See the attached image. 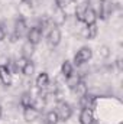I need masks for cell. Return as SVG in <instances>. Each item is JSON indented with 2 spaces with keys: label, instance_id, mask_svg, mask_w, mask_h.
<instances>
[{
  "label": "cell",
  "instance_id": "cell-1",
  "mask_svg": "<svg viewBox=\"0 0 123 124\" xmlns=\"http://www.w3.org/2000/svg\"><path fill=\"white\" fill-rule=\"evenodd\" d=\"M55 113H57V116H58V120L61 121V123H67L71 117H72V107L67 102V101H64V100H60V101H57L55 102V110H54Z\"/></svg>",
  "mask_w": 123,
  "mask_h": 124
},
{
  "label": "cell",
  "instance_id": "cell-2",
  "mask_svg": "<svg viewBox=\"0 0 123 124\" xmlns=\"http://www.w3.org/2000/svg\"><path fill=\"white\" fill-rule=\"evenodd\" d=\"M91 58H93V49L90 46H83V48H80L77 51V54L74 55V59L71 62L75 66H81V65L87 63Z\"/></svg>",
  "mask_w": 123,
  "mask_h": 124
},
{
  "label": "cell",
  "instance_id": "cell-3",
  "mask_svg": "<svg viewBox=\"0 0 123 124\" xmlns=\"http://www.w3.org/2000/svg\"><path fill=\"white\" fill-rule=\"evenodd\" d=\"M114 10V3L113 0H100L98 1V12H97V19L100 20H107Z\"/></svg>",
  "mask_w": 123,
  "mask_h": 124
},
{
  "label": "cell",
  "instance_id": "cell-4",
  "mask_svg": "<svg viewBox=\"0 0 123 124\" xmlns=\"http://www.w3.org/2000/svg\"><path fill=\"white\" fill-rule=\"evenodd\" d=\"M28 31H29V28H28V23H26L25 17L19 16L15 22V28H13V33H12V42H16L18 39L25 38Z\"/></svg>",
  "mask_w": 123,
  "mask_h": 124
},
{
  "label": "cell",
  "instance_id": "cell-5",
  "mask_svg": "<svg viewBox=\"0 0 123 124\" xmlns=\"http://www.w3.org/2000/svg\"><path fill=\"white\" fill-rule=\"evenodd\" d=\"M25 38H26V42H29L31 45L36 46L38 43H41V40L44 38V31L38 25L36 26H32V28H29V31H28Z\"/></svg>",
  "mask_w": 123,
  "mask_h": 124
},
{
  "label": "cell",
  "instance_id": "cell-6",
  "mask_svg": "<svg viewBox=\"0 0 123 124\" xmlns=\"http://www.w3.org/2000/svg\"><path fill=\"white\" fill-rule=\"evenodd\" d=\"M61 39H62V33H61V29L55 25V26H52L48 33H46V40H48V43H49V46L51 48H57L60 43H61Z\"/></svg>",
  "mask_w": 123,
  "mask_h": 124
},
{
  "label": "cell",
  "instance_id": "cell-7",
  "mask_svg": "<svg viewBox=\"0 0 123 124\" xmlns=\"http://www.w3.org/2000/svg\"><path fill=\"white\" fill-rule=\"evenodd\" d=\"M41 116V111L36 105H32L28 108H23V120L26 123H33L35 120H38Z\"/></svg>",
  "mask_w": 123,
  "mask_h": 124
},
{
  "label": "cell",
  "instance_id": "cell-8",
  "mask_svg": "<svg viewBox=\"0 0 123 124\" xmlns=\"http://www.w3.org/2000/svg\"><path fill=\"white\" fill-rule=\"evenodd\" d=\"M0 82L4 87H10L13 84V74L6 65H0Z\"/></svg>",
  "mask_w": 123,
  "mask_h": 124
},
{
  "label": "cell",
  "instance_id": "cell-9",
  "mask_svg": "<svg viewBox=\"0 0 123 124\" xmlns=\"http://www.w3.org/2000/svg\"><path fill=\"white\" fill-rule=\"evenodd\" d=\"M83 23L86 26H91L97 23V12L93 9L91 6H87L84 10V16H83Z\"/></svg>",
  "mask_w": 123,
  "mask_h": 124
},
{
  "label": "cell",
  "instance_id": "cell-10",
  "mask_svg": "<svg viewBox=\"0 0 123 124\" xmlns=\"http://www.w3.org/2000/svg\"><path fill=\"white\" fill-rule=\"evenodd\" d=\"M80 124H94V110L93 108H81L78 116Z\"/></svg>",
  "mask_w": 123,
  "mask_h": 124
},
{
  "label": "cell",
  "instance_id": "cell-11",
  "mask_svg": "<svg viewBox=\"0 0 123 124\" xmlns=\"http://www.w3.org/2000/svg\"><path fill=\"white\" fill-rule=\"evenodd\" d=\"M49 82H51L49 75H48V72H45V71H42L41 74H38V77H36V79H35V85H36L38 90H46V87L49 85Z\"/></svg>",
  "mask_w": 123,
  "mask_h": 124
},
{
  "label": "cell",
  "instance_id": "cell-12",
  "mask_svg": "<svg viewBox=\"0 0 123 124\" xmlns=\"http://www.w3.org/2000/svg\"><path fill=\"white\" fill-rule=\"evenodd\" d=\"M78 104L81 108H93L94 110V105H96V97L90 95V94H86L84 97L78 98Z\"/></svg>",
  "mask_w": 123,
  "mask_h": 124
},
{
  "label": "cell",
  "instance_id": "cell-13",
  "mask_svg": "<svg viewBox=\"0 0 123 124\" xmlns=\"http://www.w3.org/2000/svg\"><path fill=\"white\" fill-rule=\"evenodd\" d=\"M19 104H20L22 108H28V107L35 105V98H33V95H32L31 91H25V93L20 95Z\"/></svg>",
  "mask_w": 123,
  "mask_h": 124
},
{
  "label": "cell",
  "instance_id": "cell-14",
  "mask_svg": "<svg viewBox=\"0 0 123 124\" xmlns=\"http://www.w3.org/2000/svg\"><path fill=\"white\" fill-rule=\"evenodd\" d=\"M81 79H84V78L81 77V74H78V72H77V74H75V72H72L68 78H65V84H67L68 90H71V91H72V90L75 88V85H77Z\"/></svg>",
  "mask_w": 123,
  "mask_h": 124
},
{
  "label": "cell",
  "instance_id": "cell-15",
  "mask_svg": "<svg viewBox=\"0 0 123 124\" xmlns=\"http://www.w3.org/2000/svg\"><path fill=\"white\" fill-rule=\"evenodd\" d=\"M72 93L75 94L78 98H81V97H84L86 94H88V87H87V82H86L84 79H81V81L75 85V88L72 90Z\"/></svg>",
  "mask_w": 123,
  "mask_h": 124
},
{
  "label": "cell",
  "instance_id": "cell-16",
  "mask_svg": "<svg viewBox=\"0 0 123 124\" xmlns=\"http://www.w3.org/2000/svg\"><path fill=\"white\" fill-rule=\"evenodd\" d=\"M74 72V65H72V62L68 61V59H65V61L61 63V74L64 78H68L71 74Z\"/></svg>",
  "mask_w": 123,
  "mask_h": 124
},
{
  "label": "cell",
  "instance_id": "cell-17",
  "mask_svg": "<svg viewBox=\"0 0 123 124\" xmlns=\"http://www.w3.org/2000/svg\"><path fill=\"white\" fill-rule=\"evenodd\" d=\"M20 72L25 75V77H33V74H35V63L32 62V59H28V61L25 62V65L22 66V69H20Z\"/></svg>",
  "mask_w": 123,
  "mask_h": 124
},
{
  "label": "cell",
  "instance_id": "cell-18",
  "mask_svg": "<svg viewBox=\"0 0 123 124\" xmlns=\"http://www.w3.org/2000/svg\"><path fill=\"white\" fill-rule=\"evenodd\" d=\"M33 52H35V46L31 45L29 42H25L23 46H22V56L26 58V59H31L32 55H33Z\"/></svg>",
  "mask_w": 123,
  "mask_h": 124
},
{
  "label": "cell",
  "instance_id": "cell-19",
  "mask_svg": "<svg viewBox=\"0 0 123 124\" xmlns=\"http://www.w3.org/2000/svg\"><path fill=\"white\" fill-rule=\"evenodd\" d=\"M97 33H98V28H97V23H96V25H91V26H87V28H86L84 36H86V39L93 40V39H96Z\"/></svg>",
  "mask_w": 123,
  "mask_h": 124
},
{
  "label": "cell",
  "instance_id": "cell-20",
  "mask_svg": "<svg viewBox=\"0 0 123 124\" xmlns=\"http://www.w3.org/2000/svg\"><path fill=\"white\" fill-rule=\"evenodd\" d=\"M58 123H60V120H58L57 113H55L54 110L48 111L46 116H45V124H58Z\"/></svg>",
  "mask_w": 123,
  "mask_h": 124
},
{
  "label": "cell",
  "instance_id": "cell-21",
  "mask_svg": "<svg viewBox=\"0 0 123 124\" xmlns=\"http://www.w3.org/2000/svg\"><path fill=\"white\" fill-rule=\"evenodd\" d=\"M110 55H112V49H110V46H107V45H101V46H98V56H100V58H103V59H109Z\"/></svg>",
  "mask_w": 123,
  "mask_h": 124
},
{
  "label": "cell",
  "instance_id": "cell-22",
  "mask_svg": "<svg viewBox=\"0 0 123 124\" xmlns=\"http://www.w3.org/2000/svg\"><path fill=\"white\" fill-rule=\"evenodd\" d=\"M54 3H55V7H57V9L65 10V9L71 4V0H54Z\"/></svg>",
  "mask_w": 123,
  "mask_h": 124
},
{
  "label": "cell",
  "instance_id": "cell-23",
  "mask_svg": "<svg viewBox=\"0 0 123 124\" xmlns=\"http://www.w3.org/2000/svg\"><path fill=\"white\" fill-rule=\"evenodd\" d=\"M4 38H6V29H4V26L0 23V42H3Z\"/></svg>",
  "mask_w": 123,
  "mask_h": 124
},
{
  "label": "cell",
  "instance_id": "cell-24",
  "mask_svg": "<svg viewBox=\"0 0 123 124\" xmlns=\"http://www.w3.org/2000/svg\"><path fill=\"white\" fill-rule=\"evenodd\" d=\"M114 65H116V68H117V71H122L123 66H122V58H117L116 62H114Z\"/></svg>",
  "mask_w": 123,
  "mask_h": 124
},
{
  "label": "cell",
  "instance_id": "cell-25",
  "mask_svg": "<svg viewBox=\"0 0 123 124\" xmlns=\"http://www.w3.org/2000/svg\"><path fill=\"white\" fill-rule=\"evenodd\" d=\"M22 3L26 4V6H29V7H32V0H22Z\"/></svg>",
  "mask_w": 123,
  "mask_h": 124
},
{
  "label": "cell",
  "instance_id": "cell-26",
  "mask_svg": "<svg viewBox=\"0 0 123 124\" xmlns=\"http://www.w3.org/2000/svg\"><path fill=\"white\" fill-rule=\"evenodd\" d=\"M1 117H3V107H1V104H0V120H1Z\"/></svg>",
  "mask_w": 123,
  "mask_h": 124
}]
</instances>
